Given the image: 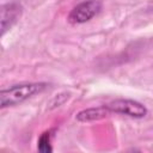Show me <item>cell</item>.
I'll use <instances>...</instances> for the list:
<instances>
[{"mask_svg":"<svg viewBox=\"0 0 153 153\" xmlns=\"http://www.w3.org/2000/svg\"><path fill=\"white\" fill-rule=\"evenodd\" d=\"M47 86L48 85L45 82H26L4 88L0 92V106L4 109L7 106L20 104L33 94L43 92Z\"/></svg>","mask_w":153,"mask_h":153,"instance_id":"cell-1","label":"cell"},{"mask_svg":"<svg viewBox=\"0 0 153 153\" xmlns=\"http://www.w3.org/2000/svg\"><path fill=\"white\" fill-rule=\"evenodd\" d=\"M102 10L99 0H85L76 5L68 16V22L72 24H82L91 20Z\"/></svg>","mask_w":153,"mask_h":153,"instance_id":"cell-2","label":"cell"},{"mask_svg":"<svg viewBox=\"0 0 153 153\" xmlns=\"http://www.w3.org/2000/svg\"><path fill=\"white\" fill-rule=\"evenodd\" d=\"M106 108L111 114L127 115L135 118H141L147 115V109L143 104L133 99H115L106 104Z\"/></svg>","mask_w":153,"mask_h":153,"instance_id":"cell-3","label":"cell"},{"mask_svg":"<svg viewBox=\"0 0 153 153\" xmlns=\"http://www.w3.org/2000/svg\"><path fill=\"white\" fill-rule=\"evenodd\" d=\"M23 6L18 1H10L1 6V35L4 36L22 17Z\"/></svg>","mask_w":153,"mask_h":153,"instance_id":"cell-4","label":"cell"},{"mask_svg":"<svg viewBox=\"0 0 153 153\" xmlns=\"http://www.w3.org/2000/svg\"><path fill=\"white\" fill-rule=\"evenodd\" d=\"M111 111L106 108V105L98 106V108H88L85 110H81L76 114V120L79 122H92V121H98L102 118H105L109 116Z\"/></svg>","mask_w":153,"mask_h":153,"instance_id":"cell-5","label":"cell"},{"mask_svg":"<svg viewBox=\"0 0 153 153\" xmlns=\"http://www.w3.org/2000/svg\"><path fill=\"white\" fill-rule=\"evenodd\" d=\"M37 149L41 153H50L53 151L51 145H50V133L49 131H45L39 136L38 143H37Z\"/></svg>","mask_w":153,"mask_h":153,"instance_id":"cell-6","label":"cell"}]
</instances>
